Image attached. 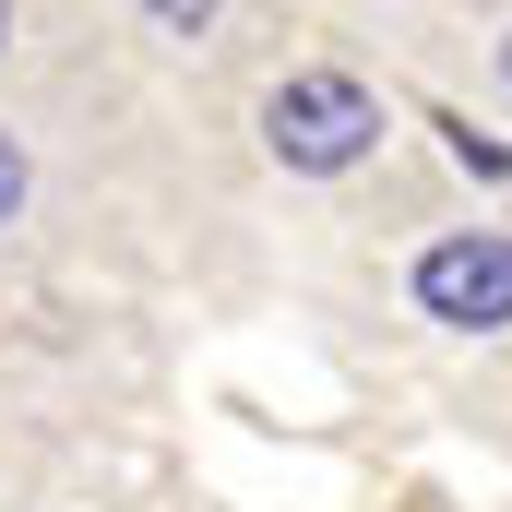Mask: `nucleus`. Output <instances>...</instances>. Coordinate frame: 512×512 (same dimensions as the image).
Instances as JSON below:
<instances>
[{"instance_id":"7ed1b4c3","label":"nucleus","mask_w":512,"mask_h":512,"mask_svg":"<svg viewBox=\"0 0 512 512\" xmlns=\"http://www.w3.org/2000/svg\"><path fill=\"white\" fill-rule=\"evenodd\" d=\"M143 24H155V36H203V24H215V0H143Z\"/></svg>"},{"instance_id":"0eeeda50","label":"nucleus","mask_w":512,"mask_h":512,"mask_svg":"<svg viewBox=\"0 0 512 512\" xmlns=\"http://www.w3.org/2000/svg\"><path fill=\"white\" fill-rule=\"evenodd\" d=\"M501 84H512V36H501Z\"/></svg>"},{"instance_id":"423d86ee","label":"nucleus","mask_w":512,"mask_h":512,"mask_svg":"<svg viewBox=\"0 0 512 512\" xmlns=\"http://www.w3.org/2000/svg\"><path fill=\"white\" fill-rule=\"evenodd\" d=\"M0 48H12V0H0Z\"/></svg>"},{"instance_id":"39448f33","label":"nucleus","mask_w":512,"mask_h":512,"mask_svg":"<svg viewBox=\"0 0 512 512\" xmlns=\"http://www.w3.org/2000/svg\"><path fill=\"white\" fill-rule=\"evenodd\" d=\"M453 155H465L477 179H512V143H501V131H453Z\"/></svg>"},{"instance_id":"f257e3e1","label":"nucleus","mask_w":512,"mask_h":512,"mask_svg":"<svg viewBox=\"0 0 512 512\" xmlns=\"http://www.w3.org/2000/svg\"><path fill=\"white\" fill-rule=\"evenodd\" d=\"M262 143H274V167H298V179H346V167L382 143V96H370L358 72H286V84L262 96Z\"/></svg>"},{"instance_id":"20e7f679","label":"nucleus","mask_w":512,"mask_h":512,"mask_svg":"<svg viewBox=\"0 0 512 512\" xmlns=\"http://www.w3.org/2000/svg\"><path fill=\"white\" fill-rule=\"evenodd\" d=\"M24 191H36V167H24V143H12V131H0V227H12V215H24Z\"/></svg>"},{"instance_id":"f03ea898","label":"nucleus","mask_w":512,"mask_h":512,"mask_svg":"<svg viewBox=\"0 0 512 512\" xmlns=\"http://www.w3.org/2000/svg\"><path fill=\"white\" fill-rule=\"evenodd\" d=\"M417 310L453 322V334H501L512 322V239L501 227H453L417 251Z\"/></svg>"}]
</instances>
